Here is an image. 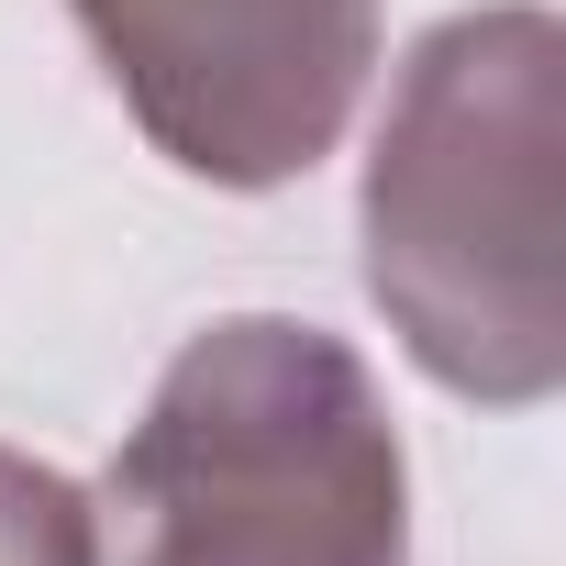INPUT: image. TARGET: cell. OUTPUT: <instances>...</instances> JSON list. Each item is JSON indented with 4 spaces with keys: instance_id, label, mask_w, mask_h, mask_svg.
Wrapping results in <instances>:
<instances>
[{
    "instance_id": "1",
    "label": "cell",
    "mask_w": 566,
    "mask_h": 566,
    "mask_svg": "<svg viewBox=\"0 0 566 566\" xmlns=\"http://www.w3.org/2000/svg\"><path fill=\"white\" fill-rule=\"evenodd\" d=\"M555 156H566V34L544 0L444 12L400 56L356 189L367 301L389 312L411 367L478 411H533L566 378Z\"/></svg>"
},
{
    "instance_id": "2",
    "label": "cell",
    "mask_w": 566,
    "mask_h": 566,
    "mask_svg": "<svg viewBox=\"0 0 566 566\" xmlns=\"http://www.w3.org/2000/svg\"><path fill=\"white\" fill-rule=\"evenodd\" d=\"M123 566H411V455L367 356L301 312L189 334L112 455Z\"/></svg>"
},
{
    "instance_id": "3",
    "label": "cell",
    "mask_w": 566,
    "mask_h": 566,
    "mask_svg": "<svg viewBox=\"0 0 566 566\" xmlns=\"http://www.w3.org/2000/svg\"><path fill=\"white\" fill-rule=\"evenodd\" d=\"M145 145L211 189H290L356 123L378 0H67Z\"/></svg>"
},
{
    "instance_id": "4",
    "label": "cell",
    "mask_w": 566,
    "mask_h": 566,
    "mask_svg": "<svg viewBox=\"0 0 566 566\" xmlns=\"http://www.w3.org/2000/svg\"><path fill=\"white\" fill-rule=\"evenodd\" d=\"M0 566H101V511L12 444H0Z\"/></svg>"
}]
</instances>
